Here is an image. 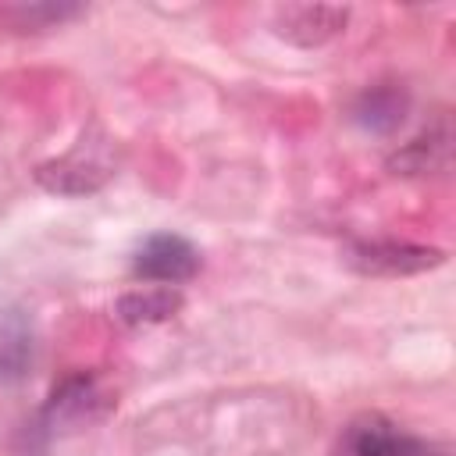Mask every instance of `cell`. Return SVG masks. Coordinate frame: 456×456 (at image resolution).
I'll use <instances>...</instances> for the list:
<instances>
[{
	"instance_id": "cell-1",
	"label": "cell",
	"mask_w": 456,
	"mask_h": 456,
	"mask_svg": "<svg viewBox=\"0 0 456 456\" xmlns=\"http://www.w3.org/2000/svg\"><path fill=\"white\" fill-rule=\"evenodd\" d=\"M335 456H445V452L403 431L381 413H363L342 428L335 442Z\"/></svg>"
},
{
	"instance_id": "cell-2",
	"label": "cell",
	"mask_w": 456,
	"mask_h": 456,
	"mask_svg": "<svg viewBox=\"0 0 456 456\" xmlns=\"http://www.w3.org/2000/svg\"><path fill=\"white\" fill-rule=\"evenodd\" d=\"M349 267L370 278H406L431 271L445 260L442 249L420 246V242H399V239H374V242H353L349 246Z\"/></svg>"
},
{
	"instance_id": "cell-3",
	"label": "cell",
	"mask_w": 456,
	"mask_h": 456,
	"mask_svg": "<svg viewBox=\"0 0 456 456\" xmlns=\"http://www.w3.org/2000/svg\"><path fill=\"white\" fill-rule=\"evenodd\" d=\"M349 25V7L342 4H285L274 7V32L292 46L314 50L342 36Z\"/></svg>"
},
{
	"instance_id": "cell-4",
	"label": "cell",
	"mask_w": 456,
	"mask_h": 456,
	"mask_svg": "<svg viewBox=\"0 0 456 456\" xmlns=\"http://www.w3.org/2000/svg\"><path fill=\"white\" fill-rule=\"evenodd\" d=\"M196 271H200V249L189 239L171 235V232L150 235L135 249V260H132V274L142 281H157V285L189 281Z\"/></svg>"
},
{
	"instance_id": "cell-5",
	"label": "cell",
	"mask_w": 456,
	"mask_h": 456,
	"mask_svg": "<svg viewBox=\"0 0 456 456\" xmlns=\"http://www.w3.org/2000/svg\"><path fill=\"white\" fill-rule=\"evenodd\" d=\"M110 164L96 153L86 157V142L78 150H71L68 157H57L50 164H43L36 171L39 185H46L50 192H64V196H82V192H96L107 178H110Z\"/></svg>"
},
{
	"instance_id": "cell-6",
	"label": "cell",
	"mask_w": 456,
	"mask_h": 456,
	"mask_svg": "<svg viewBox=\"0 0 456 456\" xmlns=\"http://www.w3.org/2000/svg\"><path fill=\"white\" fill-rule=\"evenodd\" d=\"M107 406H110V399L103 395V388L93 378L75 374L61 388H53L46 417H50V424H89V420L103 417Z\"/></svg>"
},
{
	"instance_id": "cell-7",
	"label": "cell",
	"mask_w": 456,
	"mask_h": 456,
	"mask_svg": "<svg viewBox=\"0 0 456 456\" xmlns=\"http://www.w3.org/2000/svg\"><path fill=\"white\" fill-rule=\"evenodd\" d=\"M406 107H410V100H406L403 89H395V86H374V89H367L356 100L353 121L360 128H367V132H392V128L403 125Z\"/></svg>"
},
{
	"instance_id": "cell-8",
	"label": "cell",
	"mask_w": 456,
	"mask_h": 456,
	"mask_svg": "<svg viewBox=\"0 0 456 456\" xmlns=\"http://www.w3.org/2000/svg\"><path fill=\"white\" fill-rule=\"evenodd\" d=\"M182 310V292L171 285H153V289H135L118 299V317L125 324H160Z\"/></svg>"
},
{
	"instance_id": "cell-9",
	"label": "cell",
	"mask_w": 456,
	"mask_h": 456,
	"mask_svg": "<svg viewBox=\"0 0 456 456\" xmlns=\"http://www.w3.org/2000/svg\"><path fill=\"white\" fill-rule=\"evenodd\" d=\"M449 160V135L442 132V135H435V132H428V135H420V139H413L406 150H399L392 160H388V167L399 175H428V171H435V167H442Z\"/></svg>"
}]
</instances>
